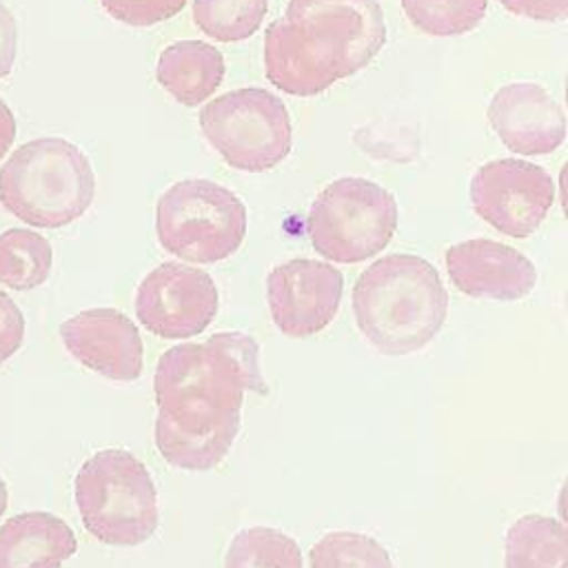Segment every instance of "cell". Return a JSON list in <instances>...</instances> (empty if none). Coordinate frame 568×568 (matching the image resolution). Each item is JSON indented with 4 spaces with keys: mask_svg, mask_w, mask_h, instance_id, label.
Instances as JSON below:
<instances>
[{
    "mask_svg": "<svg viewBox=\"0 0 568 568\" xmlns=\"http://www.w3.org/2000/svg\"><path fill=\"white\" fill-rule=\"evenodd\" d=\"M18 53V27L13 13L0 0V80L7 78L13 69Z\"/></svg>",
    "mask_w": 568,
    "mask_h": 568,
    "instance_id": "cell-26",
    "label": "cell"
},
{
    "mask_svg": "<svg viewBox=\"0 0 568 568\" xmlns=\"http://www.w3.org/2000/svg\"><path fill=\"white\" fill-rule=\"evenodd\" d=\"M402 9L417 31L448 38L479 27L488 0H402Z\"/></svg>",
    "mask_w": 568,
    "mask_h": 568,
    "instance_id": "cell-21",
    "label": "cell"
},
{
    "mask_svg": "<svg viewBox=\"0 0 568 568\" xmlns=\"http://www.w3.org/2000/svg\"><path fill=\"white\" fill-rule=\"evenodd\" d=\"M53 248L47 237L29 229L0 233V284L13 291H31L51 275Z\"/></svg>",
    "mask_w": 568,
    "mask_h": 568,
    "instance_id": "cell-18",
    "label": "cell"
},
{
    "mask_svg": "<svg viewBox=\"0 0 568 568\" xmlns=\"http://www.w3.org/2000/svg\"><path fill=\"white\" fill-rule=\"evenodd\" d=\"M488 122L499 140L521 155H546L566 138L561 104L535 82H510L495 91Z\"/></svg>",
    "mask_w": 568,
    "mask_h": 568,
    "instance_id": "cell-14",
    "label": "cell"
},
{
    "mask_svg": "<svg viewBox=\"0 0 568 568\" xmlns=\"http://www.w3.org/2000/svg\"><path fill=\"white\" fill-rule=\"evenodd\" d=\"M473 211L499 233L532 235L555 202L550 173L532 162L501 158L481 164L470 180Z\"/></svg>",
    "mask_w": 568,
    "mask_h": 568,
    "instance_id": "cell-9",
    "label": "cell"
},
{
    "mask_svg": "<svg viewBox=\"0 0 568 568\" xmlns=\"http://www.w3.org/2000/svg\"><path fill=\"white\" fill-rule=\"evenodd\" d=\"M84 528L109 546H140L158 530V490L149 468L129 450L104 448L75 475Z\"/></svg>",
    "mask_w": 568,
    "mask_h": 568,
    "instance_id": "cell-5",
    "label": "cell"
},
{
    "mask_svg": "<svg viewBox=\"0 0 568 568\" xmlns=\"http://www.w3.org/2000/svg\"><path fill=\"white\" fill-rule=\"evenodd\" d=\"M446 268L455 288L468 297L515 302L537 284V271L521 251L488 237L448 246Z\"/></svg>",
    "mask_w": 568,
    "mask_h": 568,
    "instance_id": "cell-13",
    "label": "cell"
},
{
    "mask_svg": "<svg viewBox=\"0 0 568 568\" xmlns=\"http://www.w3.org/2000/svg\"><path fill=\"white\" fill-rule=\"evenodd\" d=\"M397 229L390 191L366 178H337L313 200L306 233L313 248L333 262H364L386 248Z\"/></svg>",
    "mask_w": 568,
    "mask_h": 568,
    "instance_id": "cell-7",
    "label": "cell"
},
{
    "mask_svg": "<svg viewBox=\"0 0 568 568\" xmlns=\"http://www.w3.org/2000/svg\"><path fill=\"white\" fill-rule=\"evenodd\" d=\"M93 197L91 162L69 140H29L0 166V204L29 226L62 229L82 217Z\"/></svg>",
    "mask_w": 568,
    "mask_h": 568,
    "instance_id": "cell-4",
    "label": "cell"
},
{
    "mask_svg": "<svg viewBox=\"0 0 568 568\" xmlns=\"http://www.w3.org/2000/svg\"><path fill=\"white\" fill-rule=\"evenodd\" d=\"M64 348L82 366L115 382L142 375L144 346L138 326L115 308H87L60 324Z\"/></svg>",
    "mask_w": 568,
    "mask_h": 568,
    "instance_id": "cell-12",
    "label": "cell"
},
{
    "mask_svg": "<svg viewBox=\"0 0 568 568\" xmlns=\"http://www.w3.org/2000/svg\"><path fill=\"white\" fill-rule=\"evenodd\" d=\"M155 448L175 468L209 470L240 433L246 390L266 395L257 342L240 331L169 348L153 375Z\"/></svg>",
    "mask_w": 568,
    "mask_h": 568,
    "instance_id": "cell-1",
    "label": "cell"
},
{
    "mask_svg": "<svg viewBox=\"0 0 568 568\" xmlns=\"http://www.w3.org/2000/svg\"><path fill=\"white\" fill-rule=\"evenodd\" d=\"M384 42L377 0H288L266 27L264 73L284 93L313 98L368 67Z\"/></svg>",
    "mask_w": 568,
    "mask_h": 568,
    "instance_id": "cell-2",
    "label": "cell"
},
{
    "mask_svg": "<svg viewBox=\"0 0 568 568\" xmlns=\"http://www.w3.org/2000/svg\"><path fill=\"white\" fill-rule=\"evenodd\" d=\"M155 78L180 104L195 106L222 84L224 58L209 42L178 40L160 53Z\"/></svg>",
    "mask_w": 568,
    "mask_h": 568,
    "instance_id": "cell-16",
    "label": "cell"
},
{
    "mask_svg": "<svg viewBox=\"0 0 568 568\" xmlns=\"http://www.w3.org/2000/svg\"><path fill=\"white\" fill-rule=\"evenodd\" d=\"M24 339V315L18 304L0 288V364L18 353Z\"/></svg>",
    "mask_w": 568,
    "mask_h": 568,
    "instance_id": "cell-24",
    "label": "cell"
},
{
    "mask_svg": "<svg viewBox=\"0 0 568 568\" xmlns=\"http://www.w3.org/2000/svg\"><path fill=\"white\" fill-rule=\"evenodd\" d=\"M353 315L362 335L379 353L408 355L442 331L448 293L430 262L419 255L390 253L357 277Z\"/></svg>",
    "mask_w": 568,
    "mask_h": 568,
    "instance_id": "cell-3",
    "label": "cell"
},
{
    "mask_svg": "<svg viewBox=\"0 0 568 568\" xmlns=\"http://www.w3.org/2000/svg\"><path fill=\"white\" fill-rule=\"evenodd\" d=\"M224 568H302V550L277 528L251 526L231 539Z\"/></svg>",
    "mask_w": 568,
    "mask_h": 568,
    "instance_id": "cell-19",
    "label": "cell"
},
{
    "mask_svg": "<svg viewBox=\"0 0 568 568\" xmlns=\"http://www.w3.org/2000/svg\"><path fill=\"white\" fill-rule=\"evenodd\" d=\"M504 568H568L566 526L544 515L513 521L506 532Z\"/></svg>",
    "mask_w": 568,
    "mask_h": 568,
    "instance_id": "cell-17",
    "label": "cell"
},
{
    "mask_svg": "<svg viewBox=\"0 0 568 568\" xmlns=\"http://www.w3.org/2000/svg\"><path fill=\"white\" fill-rule=\"evenodd\" d=\"M308 561L311 568H395L377 539L353 530L326 532L313 544Z\"/></svg>",
    "mask_w": 568,
    "mask_h": 568,
    "instance_id": "cell-22",
    "label": "cell"
},
{
    "mask_svg": "<svg viewBox=\"0 0 568 568\" xmlns=\"http://www.w3.org/2000/svg\"><path fill=\"white\" fill-rule=\"evenodd\" d=\"M268 0H193L195 27L217 42H240L257 33Z\"/></svg>",
    "mask_w": 568,
    "mask_h": 568,
    "instance_id": "cell-20",
    "label": "cell"
},
{
    "mask_svg": "<svg viewBox=\"0 0 568 568\" xmlns=\"http://www.w3.org/2000/svg\"><path fill=\"white\" fill-rule=\"evenodd\" d=\"M344 275L328 262L295 257L266 277V300L275 326L288 337L324 331L339 311Z\"/></svg>",
    "mask_w": 568,
    "mask_h": 568,
    "instance_id": "cell-11",
    "label": "cell"
},
{
    "mask_svg": "<svg viewBox=\"0 0 568 568\" xmlns=\"http://www.w3.org/2000/svg\"><path fill=\"white\" fill-rule=\"evenodd\" d=\"M75 550L71 526L51 513H20L0 526V568H60Z\"/></svg>",
    "mask_w": 568,
    "mask_h": 568,
    "instance_id": "cell-15",
    "label": "cell"
},
{
    "mask_svg": "<svg viewBox=\"0 0 568 568\" xmlns=\"http://www.w3.org/2000/svg\"><path fill=\"white\" fill-rule=\"evenodd\" d=\"M16 140V115L9 104L0 98V160L7 155Z\"/></svg>",
    "mask_w": 568,
    "mask_h": 568,
    "instance_id": "cell-27",
    "label": "cell"
},
{
    "mask_svg": "<svg viewBox=\"0 0 568 568\" xmlns=\"http://www.w3.org/2000/svg\"><path fill=\"white\" fill-rule=\"evenodd\" d=\"M7 501H9V490H7L4 479L0 477V517H2L4 510H7Z\"/></svg>",
    "mask_w": 568,
    "mask_h": 568,
    "instance_id": "cell-28",
    "label": "cell"
},
{
    "mask_svg": "<svg viewBox=\"0 0 568 568\" xmlns=\"http://www.w3.org/2000/svg\"><path fill=\"white\" fill-rule=\"evenodd\" d=\"M102 9L129 27H153L182 11L186 0H100Z\"/></svg>",
    "mask_w": 568,
    "mask_h": 568,
    "instance_id": "cell-23",
    "label": "cell"
},
{
    "mask_svg": "<svg viewBox=\"0 0 568 568\" xmlns=\"http://www.w3.org/2000/svg\"><path fill=\"white\" fill-rule=\"evenodd\" d=\"M499 2L506 11L528 20L555 22L568 16V0H499Z\"/></svg>",
    "mask_w": 568,
    "mask_h": 568,
    "instance_id": "cell-25",
    "label": "cell"
},
{
    "mask_svg": "<svg viewBox=\"0 0 568 568\" xmlns=\"http://www.w3.org/2000/svg\"><path fill=\"white\" fill-rule=\"evenodd\" d=\"M155 233L162 248L175 257L195 264L222 262L246 235V206L217 182L180 180L158 200Z\"/></svg>",
    "mask_w": 568,
    "mask_h": 568,
    "instance_id": "cell-6",
    "label": "cell"
},
{
    "mask_svg": "<svg viewBox=\"0 0 568 568\" xmlns=\"http://www.w3.org/2000/svg\"><path fill=\"white\" fill-rule=\"evenodd\" d=\"M220 295L213 277L195 266L164 262L149 271L135 293V315L164 339L202 333L215 317Z\"/></svg>",
    "mask_w": 568,
    "mask_h": 568,
    "instance_id": "cell-10",
    "label": "cell"
},
{
    "mask_svg": "<svg viewBox=\"0 0 568 568\" xmlns=\"http://www.w3.org/2000/svg\"><path fill=\"white\" fill-rule=\"evenodd\" d=\"M200 129L226 164L246 173L275 169L293 146L284 102L260 87L235 89L206 102L200 111Z\"/></svg>",
    "mask_w": 568,
    "mask_h": 568,
    "instance_id": "cell-8",
    "label": "cell"
}]
</instances>
